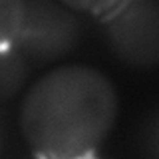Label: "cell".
<instances>
[{
	"mask_svg": "<svg viewBox=\"0 0 159 159\" xmlns=\"http://www.w3.org/2000/svg\"><path fill=\"white\" fill-rule=\"evenodd\" d=\"M119 111L116 86L89 66H58L32 84L18 125L36 157H92L106 143Z\"/></svg>",
	"mask_w": 159,
	"mask_h": 159,
	"instance_id": "obj_1",
	"label": "cell"
},
{
	"mask_svg": "<svg viewBox=\"0 0 159 159\" xmlns=\"http://www.w3.org/2000/svg\"><path fill=\"white\" fill-rule=\"evenodd\" d=\"M99 22L109 50L125 66H159V0H123Z\"/></svg>",
	"mask_w": 159,
	"mask_h": 159,
	"instance_id": "obj_2",
	"label": "cell"
},
{
	"mask_svg": "<svg viewBox=\"0 0 159 159\" xmlns=\"http://www.w3.org/2000/svg\"><path fill=\"white\" fill-rule=\"evenodd\" d=\"M82 24L78 12L60 0H26V18L16 46L30 64H52L78 46Z\"/></svg>",
	"mask_w": 159,
	"mask_h": 159,
	"instance_id": "obj_3",
	"label": "cell"
},
{
	"mask_svg": "<svg viewBox=\"0 0 159 159\" xmlns=\"http://www.w3.org/2000/svg\"><path fill=\"white\" fill-rule=\"evenodd\" d=\"M30 66L32 64L18 46L0 50V102H8L22 92Z\"/></svg>",
	"mask_w": 159,
	"mask_h": 159,
	"instance_id": "obj_4",
	"label": "cell"
},
{
	"mask_svg": "<svg viewBox=\"0 0 159 159\" xmlns=\"http://www.w3.org/2000/svg\"><path fill=\"white\" fill-rule=\"evenodd\" d=\"M26 18V0H0V50L16 46Z\"/></svg>",
	"mask_w": 159,
	"mask_h": 159,
	"instance_id": "obj_5",
	"label": "cell"
},
{
	"mask_svg": "<svg viewBox=\"0 0 159 159\" xmlns=\"http://www.w3.org/2000/svg\"><path fill=\"white\" fill-rule=\"evenodd\" d=\"M60 2L78 14H86V16L102 20L107 14H111L123 0H60Z\"/></svg>",
	"mask_w": 159,
	"mask_h": 159,
	"instance_id": "obj_6",
	"label": "cell"
},
{
	"mask_svg": "<svg viewBox=\"0 0 159 159\" xmlns=\"http://www.w3.org/2000/svg\"><path fill=\"white\" fill-rule=\"evenodd\" d=\"M139 145L143 155L159 157V111L145 117L143 125L139 127Z\"/></svg>",
	"mask_w": 159,
	"mask_h": 159,
	"instance_id": "obj_7",
	"label": "cell"
}]
</instances>
